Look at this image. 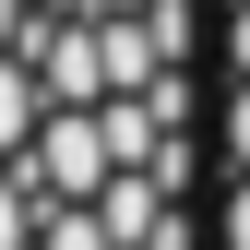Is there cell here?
Instances as JSON below:
<instances>
[{"label": "cell", "mask_w": 250, "mask_h": 250, "mask_svg": "<svg viewBox=\"0 0 250 250\" xmlns=\"http://www.w3.org/2000/svg\"><path fill=\"white\" fill-rule=\"evenodd\" d=\"M227 72H250V0H227Z\"/></svg>", "instance_id": "6da1fadb"}]
</instances>
